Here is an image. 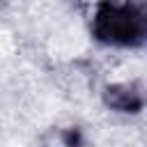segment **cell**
<instances>
[{
	"mask_svg": "<svg viewBox=\"0 0 147 147\" xmlns=\"http://www.w3.org/2000/svg\"><path fill=\"white\" fill-rule=\"evenodd\" d=\"M90 32L108 48H140L147 39V18L133 0H99L92 9Z\"/></svg>",
	"mask_w": 147,
	"mask_h": 147,
	"instance_id": "6da1fadb",
	"label": "cell"
},
{
	"mask_svg": "<svg viewBox=\"0 0 147 147\" xmlns=\"http://www.w3.org/2000/svg\"><path fill=\"white\" fill-rule=\"evenodd\" d=\"M103 103L110 110L138 115L145 108V94L136 83H110L103 87Z\"/></svg>",
	"mask_w": 147,
	"mask_h": 147,
	"instance_id": "7a4b0ae2",
	"label": "cell"
}]
</instances>
